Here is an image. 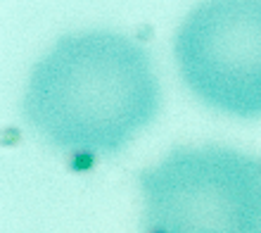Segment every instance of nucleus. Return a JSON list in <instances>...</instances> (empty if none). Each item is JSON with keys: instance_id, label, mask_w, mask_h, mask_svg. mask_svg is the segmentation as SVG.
Returning <instances> with one entry per match:
<instances>
[{"instance_id": "3", "label": "nucleus", "mask_w": 261, "mask_h": 233, "mask_svg": "<svg viewBox=\"0 0 261 233\" xmlns=\"http://www.w3.org/2000/svg\"><path fill=\"white\" fill-rule=\"evenodd\" d=\"M173 57L204 105L240 119L261 116V0L195 7L178 27Z\"/></svg>"}, {"instance_id": "1", "label": "nucleus", "mask_w": 261, "mask_h": 233, "mask_svg": "<svg viewBox=\"0 0 261 233\" xmlns=\"http://www.w3.org/2000/svg\"><path fill=\"white\" fill-rule=\"evenodd\" d=\"M159 105V79L140 43L117 31H83L36 62L21 110L50 148L90 165L126 148Z\"/></svg>"}, {"instance_id": "2", "label": "nucleus", "mask_w": 261, "mask_h": 233, "mask_svg": "<svg viewBox=\"0 0 261 233\" xmlns=\"http://www.w3.org/2000/svg\"><path fill=\"white\" fill-rule=\"evenodd\" d=\"M143 233H261V157L183 145L138 176Z\"/></svg>"}]
</instances>
